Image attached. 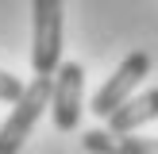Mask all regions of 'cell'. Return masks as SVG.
<instances>
[{
    "label": "cell",
    "instance_id": "obj_1",
    "mask_svg": "<svg viewBox=\"0 0 158 154\" xmlns=\"http://www.w3.org/2000/svg\"><path fill=\"white\" fill-rule=\"evenodd\" d=\"M31 69L54 77L62 66V0H31Z\"/></svg>",
    "mask_w": 158,
    "mask_h": 154
},
{
    "label": "cell",
    "instance_id": "obj_5",
    "mask_svg": "<svg viewBox=\"0 0 158 154\" xmlns=\"http://www.w3.org/2000/svg\"><path fill=\"white\" fill-rule=\"evenodd\" d=\"M158 120V89H147V92H135L131 100H123L112 116H108V131L112 135H135L143 123Z\"/></svg>",
    "mask_w": 158,
    "mask_h": 154
},
{
    "label": "cell",
    "instance_id": "obj_6",
    "mask_svg": "<svg viewBox=\"0 0 158 154\" xmlns=\"http://www.w3.org/2000/svg\"><path fill=\"white\" fill-rule=\"evenodd\" d=\"M81 146L89 154H158V139H139V135H112V131H85Z\"/></svg>",
    "mask_w": 158,
    "mask_h": 154
},
{
    "label": "cell",
    "instance_id": "obj_4",
    "mask_svg": "<svg viewBox=\"0 0 158 154\" xmlns=\"http://www.w3.org/2000/svg\"><path fill=\"white\" fill-rule=\"evenodd\" d=\"M85 108V69L81 62H62L54 73V92H50V116L58 131H77Z\"/></svg>",
    "mask_w": 158,
    "mask_h": 154
},
{
    "label": "cell",
    "instance_id": "obj_7",
    "mask_svg": "<svg viewBox=\"0 0 158 154\" xmlns=\"http://www.w3.org/2000/svg\"><path fill=\"white\" fill-rule=\"evenodd\" d=\"M19 96H23V81L12 77L8 69H0V100H12V104H15Z\"/></svg>",
    "mask_w": 158,
    "mask_h": 154
},
{
    "label": "cell",
    "instance_id": "obj_2",
    "mask_svg": "<svg viewBox=\"0 0 158 154\" xmlns=\"http://www.w3.org/2000/svg\"><path fill=\"white\" fill-rule=\"evenodd\" d=\"M50 92H54V77H35L23 89V96L15 100V108L8 112V120L0 123V154H19L27 135L35 131L43 108H50Z\"/></svg>",
    "mask_w": 158,
    "mask_h": 154
},
{
    "label": "cell",
    "instance_id": "obj_3",
    "mask_svg": "<svg viewBox=\"0 0 158 154\" xmlns=\"http://www.w3.org/2000/svg\"><path fill=\"white\" fill-rule=\"evenodd\" d=\"M151 66H154V62H151V54H147V50H131L127 58L116 66V73L97 89V96H93V112L108 120V116H112L123 100L135 96V89L143 85V77L151 73Z\"/></svg>",
    "mask_w": 158,
    "mask_h": 154
}]
</instances>
